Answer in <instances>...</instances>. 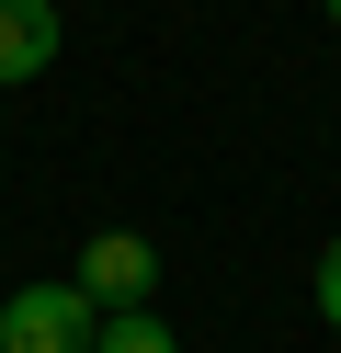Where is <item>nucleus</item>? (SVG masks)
<instances>
[{
  "instance_id": "obj_3",
  "label": "nucleus",
  "mask_w": 341,
  "mask_h": 353,
  "mask_svg": "<svg viewBox=\"0 0 341 353\" xmlns=\"http://www.w3.org/2000/svg\"><path fill=\"white\" fill-rule=\"evenodd\" d=\"M57 57V0H0V92Z\"/></svg>"
},
{
  "instance_id": "obj_5",
  "label": "nucleus",
  "mask_w": 341,
  "mask_h": 353,
  "mask_svg": "<svg viewBox=\"0 0 341 353\" xmlns=\"http://www.w3.org/2000/svg\"><path fill=\"white\" fill-rule=\"evenodd\" d=\"M307 296H318V319L341 330V239H330V251H318V274H307Z\"/></svg>"
},
{
  "instance_id": "obj_2",
  "label": "nucleus",
  "mask_w": 341,
  "mask_h": 353,
  "mask_svg": "<svg viewBox=\"0 0 341 353\" xmlns=\"http://www.w3.org/2000/svg\"><path fill=\"white\" fill-rule=\"evenodd\" d=\"M68 285H80L91 307H148V296H159V251H148L136 228H103V239L80 251V274H68Z\"/></svg>"
},
{
  "instance_id": "obj_6",
  "label": "nucleus",
  "mask_w": 341,
  "mask_h": 353,
  "mask_svg": "<svg viewBox=\"0 0 341 353\" xmlns=\"http://www.w3.org/2000/svg\"><path fill=\"white\" fill-rule=\"evenodd\" d=\"M318 12H330V23H341V0H318Z\"/></svg>"
},
{
  "instance_id": "obj_4",
  "label": "nucleus",
  "mask_w": 341,
  "mask_h": 353,
  "mask_svg": "<svg viewBox=\"0 0 341 353\" xmlns=\"http://www.w3.org/2000/svg\"><path fill=\"white\" fill-rule=\"evenodd\" d=\"M91 353H182V342H171V319H159V307H114V319L91 330Z\"/></svg>"
},
{
  "instance_id": "obj_1",
  "label": "nucleus",
  "mask_w": 341,
  "mask_h": 353,
  "mask_svg": "<svg viewBox=\"0 0 341 353\" xmlns=\"http://www.w3.org/2000/svg\"><path fill=\"white\" fill-rule=\"evenodd\" d=\"M91 330H103V307H91L68 274L0 296V353H91Z\"/></svg>"
}]
</instances>
